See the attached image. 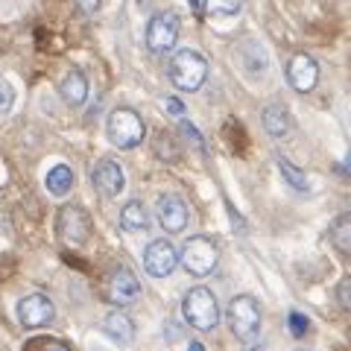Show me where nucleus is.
<instances>
[{"label": "nucleus", "instance_id": "nucleus-1", "mask_svg": "<svg viewBox=\"0 0 351 351\" xmlns=\"http://www.w3.org/2000/svg\"><path fill=\"white\" fill-rule=\"evenodd\" d=\"M182 313H184V319H188V325L196 328V331H214L219 322L217 295L208 287L188 290V295H184V302H182Z\"/></svg>", "mask_w": 351, "mask_h": 351}, {"label": "nucleus", "instance_id": "nucleus-2", "mask_svg": "<svg viewBox=\"0 0 351 351\" xmlns=\"http://www.w3.org/2000/svg\"><path fill=\"white\" fill-rule=\"evenodd\" d=\"M208 76V62L202 53L196 50H179L173 53L170 59V82L179 88V91H196V88H202Z\"/></svg>", "mask_w": 351, "mask_h": 351}, {"label": "nucleus", "instance_id": "nucleus-3", "mask_svg": "<svg viewBox=\"0 0 351 351\" xmlns=\"http://www.w3.org/2000/svg\"><path fill=\"white\" fill-rule=\"evenodd\" d=\"M226 319L240 343H252V339L261 334V307L252 295H234V299L228 302Z\"/></svg>", "mask_w": 351, "mask_h": 351}, {"label": "nucleus", "instance_id": "nucleus-4", "mask_svg": "<svg viewBox=\"0 0 351 351\" xmlns=\"http://www.w3.org/2000/svg\"><path fill=\"white\" fill-rule=\"evenodd\" d=\"M106 132H108V141H112L117 149H135L147 135L144 120H141L135 108H114V112L108 114Z\"/></svg>", "mask_w": 351, "mask_h": 351}, {"label": "nucleus", "instance_id": "nucleus-5", "mask_svg": "<svg viewBox=\"0 0 351 351\" xmlns=\"http://www.w3.org/2000/svg\"><path fill=\"white\" fill-rule=\"evenodd\" d=\"M182 267L191 272V276L196 278H205V276H211L214 267H217V261H219V249L211 237H205V234H193L184 240V246H182Z\"/></svg>", "mask_w": 351, "mask_h": 351}, {"label": "nucleus", "instance_id": "nucleus-6", "mask_svg": "<svg viewBox=\"0 0 351 351\" xmlns=\"http://www.w3.org/2000/svg\"><path fill=\"white\" fill-rule=\"evenodd\" d=\"M56 234L68 246H82L91 234V219L80 205H64L56 217Z\"/></svg>", "mask_w": 351, "mask_h": 351}, {"label": "nucleus", "instance_id": "nucleus-7", "mask_svg": "<svg viewBox=\"0 0 351 351\" xmlns=\"http://www.w3.org/2000/svg\"><path fill=\"white\" fill-rule=\"evenodd\" d=\"M179 38V15L176 12H158L147 24V47L152 53H170Z\"/></svg>", "mask_w": 351, "mask_h": 351}, {"label": "nucleus", "instance_id": "nucleus-8", "mask_svg": "<svg viewBox=\"0 0 351 351\" xmlns=\"http://www.w3.org/2000/svg\"><path fill=\"white\" fill-rule=\"evenodd\" d=\"M179 252L170 240H152L144 252V269L149 272L152 278H167L170 272L176 269V263H179Z\"/></svg>", "mask_w": 351, "mask_h": 351}, {"label": "nucleus", "instance_id": "nucleus-9", "mask_svg": "<svg viewBox=\"0 0 351 351\" xmlns=\"http://www.w3.org/2000/svg\"><path fill=\"white\" fill-rule=\"evenodd\" d=\"M91 182L100 196H106V199H114V196L126 188V176H123V167H120L117 161L112 158H100L94 164L91 170Z\"/></svg>", "mask_w": 351, "mask_h": 351}, {"label": "nucleus", "instance_id": "nucleus-10", "mask_svg": "<svg viewBox=\"0 0 351 351\" xmlns=\"http://www.w3.org/2000/svg\"><path fill=\"white\" fill-rule=\"evenodd\" d=\"M141 295V281L129 267H117L106 281V299L112 304H129Z\"/></svg>", "mask_w": 351, "mask_h": 351}, {"label": "nucleus", "instance_id": "nucleus-11", "mask_svg": "<svg viewBox=\"0 0 351 351\" xmlns=\"http://www.w3.org/2000/svg\"><path fill=\"white\" fill-rule=\"evenodd\" d=\"M53 302L47 295L41 293H32V295H24V299L18 302V322L24 328H44L53 322Z\"/></svg>", "mask_w": 351, "mask_h": 351}, {"label": "nucleus", "instance_id": "nucleus-12", "mask_svg": "<svg viewBox=\"0 0 351 351\" xmlns=\"http://www.w3.org/2000/svg\"><path fill=\"white\" fill-rule=\"evenodd\" d=\"M158 223L167 234H179L184 232V226H188V202L182 199L179 193H164L158 199Z\"/></svg>", "mask_w": 351, "mask_h": 351}, {"label": "nucleus", "instance_id": "nucleus-13", "mask_svg": "<svg viewBox=\"0 0 351 351\" xmlns=\"http://www.w3.org/2000/svg\"><path fill=\"white\" fill-rule=\"evenodd\" d=\"M287 80L299 94L313 91L316 82H319V64L307 56V53H295L287 64Z\"/></svg>", "mask_w": 351, "mask_h": 351}, {"label": "nucleus", "instance_id": "nucleus-14", "mask_svg": "<svg viewBox=\"0 0 351 351\" xmlns=\"http://www.w3.org/2000/svg\"><path fill=\"white\" fill-rule=\"evenodd\" d=\"M59 94H62V100L68 103L71 108H80L88 100V80H85V73L82 71H68V76H64L62 85H59Z\"/></svg>", "mask_w": 351, "mask_h": 351}, {"label": "nucleus", "instance_id": "nucleus-15", "mask_svg": "<svg viewBox=\"0 0 351 351\" xmlns=\"http://www.w3.org/2000/svg\"><path fill=\"white\" fill-rule=\"evenodd\" d=\"M261 120H263V129H267V135H272V138H284L293 129L290 112L281 103H269L267 108H263Z\"/></svg>", "mask_w": 351, "mask_h": 351}, {"label": "nucleus", "instance_id": "nucleus-16", "mask_svg": "<svg viewBox=\"0 0 351 351\" xmlns=\"http://www.w3.org/2000/svg\"><path fill=\"white\" fill-rule=\"evenodd\" d=\"M103 331L112 337L114 343L126 346V343H132V337H135V325H132V319H129L123 311H112L103 319Z\"/></svg>", "mask_w": 351, "mask_h": 351}, {"label": "nucleus", "instance_id": "nucleus-17", "mask_svg": "<svg viewBox=\"0 0 351 351\" xmlns=\"http://www.w3.org/2000/svg\"><path fill=\"white\" fill-rule=\"evenodd\" d=\"M120 226L126 228V232H147L149 228V211L144 208V202L132 199L123 205V211H120Z\"/></svg>", "mask_w": 351, "mask_h": 351}, {"label": "nucleus", "instance_id": "nucleus-18", "mask_svg": "<svg viewBox=\"0 0 351 351\" xmlns=\"http://www.w3.org/2000/svg\"><path fill=\"white\" fill-rule=\"evenodd\" d=\"M44 184H47V191L50 196H64L71 188H73V170L68 167V164H56L50 173H47V179H44Z\"/></svg>", "mask_w": 351, "mask_h": 351}, {"label": "nucleus", "instance_id": "nucleus-19", "mask_svg": "<svg viewBox=\"0 0 351 351\" xmlns=\"http://www.w3.org/2000/svg\"><path fill=\"white\" fill-rule=\"evenodd\" d=\"M331 240H334V246L343 252V255H351V214L348 217H339L337 223H334Z\"/></svg>", "mask_w": 351, "mask_h": 351}, {"label": "nucleus", "instance_id": "nucleus-20", "mask_svg": "<svg viewBox=\"0 0 351 351\" xmlns=\"http://www.w3.org/2000/svg\"><path fill=\"white\" fill-rule=\"evenodd\" d=\"M278 170H281L284 182H287L293 191H299V193H307V179H304V173H302L299 167H293V164H290L287 158H281V156H278Z\"/></svg>", "mask_w": 351, "mask_h": 351}, {"label": "nucleus", "instance_id": "nucleus-21", "mask_svg": "<svg viewBox=\"0 0 351 351\" xmlns=\"http://www.w3.org/2000/svg\"><path fill=\"white\" fill-rule=\"evenodd\" d=\"M243 0H205V12L214 15V18H223V15H237Z\"/></svg>", "mask_w": 351, "mask_h": 351}, {"label": "nucleus", "instance_id": "nucleus-22", "mask_svg": "<svg viewBox=\"0 0 351 351\" xmlns=\"http://www.w3.org/2000/svg\"><path fill=\"white\" fill-rule=\"evenodd\" d=\"M307 325H311V322H307V316L304 313H290V334L293 337H304L307 334Z\"/></svg>", "mask_w": 351, "mask_h": 351}, {"label": "nucleus", "instance_id": "nucleus-23", "mask_svg": "<svg viewBox=\"0 0 351 351\" xmlns=\"http://www.w3.org/2000/svg\"><path fill=\"white\" fill-rule=\"evenodd\" d=\"M12 100H15L12 88H9L3 80H0V114H6L9 108H12Z\"/></svg>", "mask_w": 351, "mask_h": 351}, {"label": "nucleus", "instance_id": "nucleus-24", "mask_svg": "<svg viewBox=\"0 0 351 351\" xmlns=\"http://www.w3.org/2000/svg\"><path fill=\"white\" fill-rule=\"evenodd\" d=\"M337 295H339V302H343V307H348V311H351V278H343V281H339Z\"/></svg>", "mask_w": 351, "mask_h": 351}, {"label": "nucleus", "instance_id": "nucleus-25", "mask_svg": "<svg viewBox=\"0 0 351 351\" xmlns=\"http://www.w3.org/2000/svg\"><path fill=\"white\" fill-rule=\"evenodd\" d=\"M167 112L176 114V117H182V114H184V106L176 100V97H167Z\"/></svg>", "mask_w": 351, "mask_h": 351}, {"label": "nucleus", "instance_id": "nucleus-26", "mask_svg": "<svg viewBox=\"0 0 351 351\" xmlns=\"http://www.w3.org/2000/svg\"><path fill=\"white\" fill-rule=\"evenodd\" d=\"M76 6H80L82 12H97V9H100V0H76Z\"/></svg>", "mask_w": 351, "mask_h": 351}, {"label": "nucleus", "instance_id": "nucleus-27", "mask_svg": "<svg viewBox=\"0 0 351 351\" xmlns=\"http://www.w3.org/2000/svg\"><path fill=\"white\" fill-rule=\"evenodd\" d=\"M47 348H50V351H68V346H62V343H50Z\"/></svg>", "mask_w": 351, "mask_h": 351}, {"label": "nucleus", "instance_id": "nucleus-28", "mask_svg": "<svg viewBox=\"0 0 351 351\" xmlns=\"http://www.w3.org/2000/svg\"><path fill=\"white\" fill-rule=\"evenodd\" d=\"M343 167H346V173H351V152L346 156V161H343Z\"/></svg>", "mask_w": 351, "mask_h": 351}, {"label": "nucleus", "instance_id": "nucleus-29", "mask_svg": "<svg viewBox=\"0 0 351 351\" xmlns=\"http://www.w3.org/2000/svg\"><path fill=\"white\" fill-rule=\"evenodd\" d=\"M191 351H202V346H199V343H193V346H191Z\"/></svg>", "mask_w": 351, "mask_h": 351}, {"label": "nucleus", "instance_id": "nucleus-30", "mask_svg": "<svg viewBox=\"0 0 351 351\" xmlns=\"http://www.w3.org/2000/svg\"><path fill=\"white\" fill-rule=\"evenodd\" d=\"M299 351H307V348H299Z\"/></svg>", "mask_w": 351, "mask_h": 351}]
</instances>
